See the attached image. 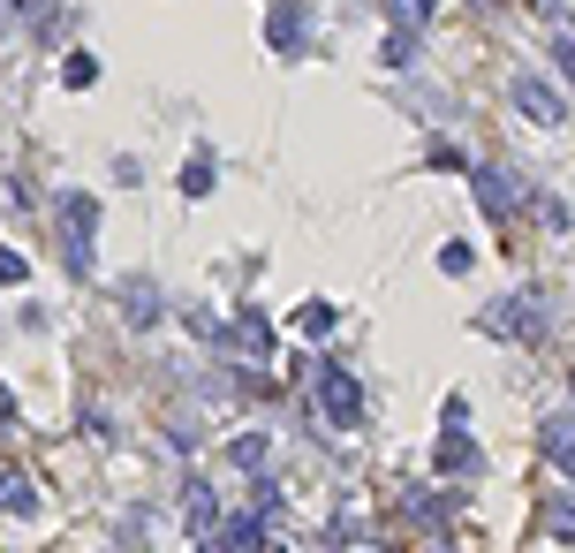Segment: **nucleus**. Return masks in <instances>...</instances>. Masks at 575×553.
Instances as JSON below:
<instances>
[{"label":"nucleus","instance_id":"f257e3e1","mask_svg":"<svg viewBox=\"0 0 575 553\" xmlns=\"http://www.w3.org/2000/svg\"><path fill=\"white\" fill-rule=\"evenodd\" d=\"M311 394H319V418L341 432H356L371 418V402H364V386H356V372L349 364H333V356H319L311 364Z\"/></svg>","mask_w":575,"mask_h":553},{"label":"nucleus","instance_id":"f03ea898","mask_svg":"<svg viewBox=\"0 0 575 553\" xmlns=\"http://www.w3.org/2000/svg\"><path fill=\"white\" fill-rule=\"evenodd\" d=\"M91 228H99V205H91L83 190H69V198H61V265H69L77 281L99 265V251H91Z\"/></svg>","mask_w":575,"mask_h":553},{"label":"nucleus","instance_id":"7ed1b4c3","mask_svg":"<svg viewBox=\"0 0 575 553\" xmlns=\"http://www.w3.org/2000/svg\"><path fill=\"white\" fill-rule=\"evenodd\" d=\"M477 326H485V334H500V341H531V334H545V296H537V289H523V296H507V303H493V311H477Z\"/></svg>","mask_w":575,"mask_h":553},{"label":"nucleus","instance_id":"20e7f679","mask_svg":"<svg viewBox=\"0 0 575 553\" xmlns=\"http://www.w3.org/2000/svg\"><path fill=\"white\" fill-rule=\"evenodd\" d=\"M507 99H515V114H523V122H537V129H561V122H568V99L545 84L537 69H523V77L507 84Z\"/></svg>","mask_w":575,"mask_h":553},{"label":"nucleus","instance_id":"39448f33","mask_svg":"<svg viewBox=\"0 0 575 553\" xmlns=\"http://www.w3.org/2000/svg\"><path fill=\"white\" fill-rule=\"evenodd\" d=\"M477 205H485L493 220H515V205H523V182H515L507 168H477Z\"/></svg>","mask_w":575,"mask_h":553},{"label":"nucleus","instance_id":"423d86ee","mask_svg":"<svg viewBox=\"0 0 575 553\" xmlns=\"http://www.w3.org/2000/svg\"><path fill=\"white\" fill-rule=\"evenodd\" d=\"M258 539H265V509L228 515V523H220V531L205 539V553H258Z\"/></svg>","mask_w":575,"mask_h":553},{"label":"nucleus","instance_id":"0eeeda50","mask_svg":"<svg viewBox=\"0 0 575 553\" xmlns=\"http://www.w3.org/2000/svg\"><path fill=\"white\" fill-rule=\"evenodd\" d=\"M182 523H190V539H212V531H220V509H212L205 477H190V485H182Z\"/></svg>","mask_w":575,"mask_h":553},{"label":"nucleus","instance_id":"6e6552de","mask_svg":"<svg viewBox=\"0 0 575 553\" xmlns=\"http://www.w3.org/2000/svg\"><path fill=\"white\" fill-rule=\"evenodd\" d=\"M265 39H273V53H295V46L311 39V16H303L295 0H281V8H273V23H265Z\"/></svg>","mask_w":575,"mask_h":553},{"label":"nucleus","instance_id":"1a4fd4ad","mask_svg":"<svg viewBox=\"0 0 575 553\" xmlns=\"http://www.w3.org/2000/svg\"><path fill=\"white\" fill-rule=\"evenodd\" d=\"M432 470H440V477H462V470H477V448H470L462 432H447V440H440V455H432Z\"/></svg>","mask_w":575,"mask_h":553},{"label":"nucleus","instance_id":"9d476101","mask_svg":"<svg viewBox=\"0 0 575 553\" xmlns=\"http://www.w3.org/2000/svg\"><path fill=\"white\" fill-rule=\"evenodd\" d=\"M545 455L575 477V418H553V425H545Z\"/></svg>","mask_w":575,"mask_h":553},{"label":"nucleus","instance_id":"9b49d317","mask_svg":"<svg viewBox=\"0 0 575 553\" xmlns=\"http://www.w3.org/2000/svg\"><path fill=\"white\" fill-rule=\"evenodd\" d=\"M0 509H8V515H31V509H39V493H31L16 470H0Z\"/></svg>","mask_w":575,"mask_h":553},{"label":"nucleus","instance_id":"f8f14e48","mask_svg":"<svg viewBox=\"0 0 575 553\" xmlns=\"http://www.w3.org/2000/svg\"><path fill=\"white\" fill-rule=\"evenodd\" d=\"M545 531L575 546V501H568V493H553V501H545Z\"/></svg>","mask_w":575,"mask_h":553},{"label":"nucleus","instance_id":"ddd939ff","mask_svg":"<svg viewBox=\"0 0 575 553\" xmlns=\"http://www.w3.org/2000/svg\"><path fill=\"white\" fill-rule=\"evenodd\" d=\"M160 303H152V281H129V326H152Z\"/></svg>","mask_w":575,"mask_h":553},{"label":"nucleus","instance_id":"4468645a","mask_svg":"<svg viewBox=\"0 0 575 553\" xmlns=\"http://www.w3.org/2000/svg\"><path fill=\"white\" fill-rule=\"evenodd\" d=\"M228 463H235V470H258V463H265V440H258V432L228 440Z\"/></svg>","mask_w":575,"mask_h":553},{"label":"nucleus","instance_id":"2eb2a0df","mask_svg":"<svg viewBox=\"0 0 575 553\" xmlns=\"http://www.w3.org/2000/svg\"><path fill=\"white\" fill-rule=\"evenodd\" d=\"M416 23H432V0H394V31L410 39Z\"/></svg>","mask_w":575,"mask_h":553},{"label":"nucleus","instance_id":"dca6fc26","mask_svg":"<svg viewBox=\"0 0 575 553\" xmlns=\"http://www.w3.org/2000/svg\"><path fill=\"white\" fill-rule=\"evenodd\" d=\"M182 190H190V198H205V190H212V160H205V152L182 168Z\"/></svg>","mask_w":575,"mask_h":553},{"label":"nucleus","instance_id":"f3484780","mask_svg":"<svg viewBox=\"0 0 575 553\" xmlns=\"http://www.w3.org/2000/svg\"><path fill=\"white\" fill-rule=\"evenodd\" d=\"M295 326H303V334H326L333 311H326V303H311V311H295Z\"/></svg>","mask_w":575,"mask_h":553},{"label":"nucleus","instance_id":"a211bd4d","mask_svg":"<svg viewBox=\"0 0 575 553\" xmlns=\"http://www.w3.org/2000/svg\"><path fill=\"white\" fill-rule=\"evenodd\" d=\"M470 258H477L470 243H447V251H440V265H447V273H470Z\"/></svg>","mask_w":575,"mask_h":553},{"label":"nucleus","instance_id":"6ab92c4d","mask_svg":"<svg viewBox=\"0 0 575 553\" xmlns=\"http://www.w3.org/2000/svg\"><path fill=\"white\" fill-rule=\"evenodd\" d=\"M23 273H31V265H23V258H16V251H0V281H8V289H16V281H23Z\"/></svg>","mask_w":575,"mask_h":553},{"label":"nucleus","instance_id":"aec40b11","mask_svg":"<svg viewBox=\"0 0 575 553\" xmlns=\"http://www.w3.org/2000/svg\"><path fill=\"white\" fill-rule=\"evenodd\" d=\"M553 61H561V77H575V39H561V46H553Z\"/></svg>","mask_w":575,"mask_h":553},{"label":"nucleus","instance_id":"412c9836","mask_svg":"<svg viewBox=\"0 0 575 553\" xmlns=\"http://www.w3.org/2000/svg\"><path fill=\"white\" fill-rule=\"evenodd\" d=\"M16 425V394H8V386H0V432Z\"/></svg>","mask_w":575,"mask_h":553}]
</instances>
